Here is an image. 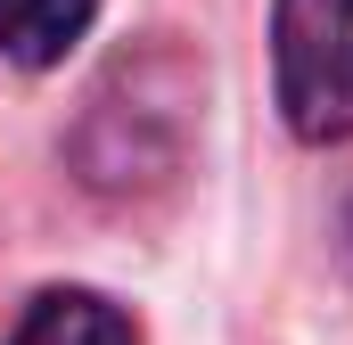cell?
I'll list each match as a JSON object with an SVG mask.
<instances>
[{
    "instance_id": "1",
    "label": "cell",
    "mask_w": 353,
    "mask_h": 345,
    "mask_svg": "<svg viewBox=\"0 0 353 345\" xmlns=\"http://www.w3.org/2000/svg\"><path fill=\"white\" fill-rule=\"evenodd\" d=\"M189 99H197V75L181 66V58H123L99 99H90L83 115V140H74V157H83V181L90 189H140V181H165V157L148 148V132L165 124V132H189Z\"/></svg>"
},
{
    "instance_id": "2",
    "label": "cell",
    "mask_w": 353,
    "mask_h": 345,
    "mask_svg": "<svg viewBox=\"0 0 353 345\" xmlns=\"http://www.w3.org/2000/svg\"><path fill=\"white\" fill-rule=\"evenodd\" d=\"M279 115L296 140H353V0H279L271 8Z\"/></svg>"
},
{
    "instance_id": "3",
    "label": "cell",
    "mask_w": 353,
    "mask_h": 345,
    "mask_svg": "<svg viewBox=\"0 0 353 345\" xmlns=\"http://www.w3.org/2000/svg\"><path fill=\"white\" fill-rule=\"evenodd\" d=\"M8 345H140V329L107 296H90V288H50V296L25 304Z\"/></svg>"
},
{
    "instance_id": "4",
    "label": "cell",
    "mask_w": 353,
    "mask_h": 345,
    "mask_svg": "<svg viewBox=\"0 0 353 345\" xmlns=\"http://www.w3.org/2000/svg\"><path fill=\"white\" fill-rule=\"evenodd\" d=\"M99 0H0V50L17 66H58L90 33Z\"/></svg>"
}]
</instances>
